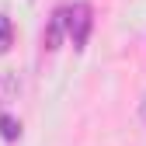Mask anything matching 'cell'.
Returning a JSON list of instances; mask_svg holds the SVG:
<instances>
[{
    "mask_svg": "<svg viewBox=\"0 0 146 146\" xmlns=\"http://www.w3.org/2000/svg\"><path fill=\"white\" fill-rule=\"evenodd\" d=\"M63 21H66V35L70 42L84 49L87 35H90V25H94V17H90V4H73V7H63Z\"/></svg>",
    "mask_w": 146,
    "mask_h": 146,
    "instance_id": "obj_1",
    "label": "cell"
},
{
    "mask_svg": "<svg viewBox=\"0 0 146 146\" xmlns=\"http://www.w3.org/2000/svg\"><path fill=\"white\" fill-rule=\"evenodd\" d=\"M63 31H66V21H63V7L49 17V28H45V49L49 52H56L59 42H63Z\"/></svg>",
    "mask_w": 146,
    "mask_h": 146,
    "instance_id": "obj_2",
    "label": "cell"
},
{
    "mask_svg": "<svg viewBox=\"0 0 146 146\" xmlns=\"http://www.w3.org/2000/svg\"><path fill=\"white\" fill-rule=\"evenodd\" d=\"M11 42H14V25H11L7 14H0V56L11 49Z\"/></svg>",
    "mask_w": 146,
    "mask_h": 146,
    "instance_id": "obj_3",
    "label": "cell"
},
{
    "mask_svg": "<svg viewBox=\"0 0 146 146\" xmlns=\"http://www.w3.org/2000/svg\"><path fill=\"white\" fill-rule=\"evenodd\" d=\"M0 136H4L7 143H14L17 136H21V122L11 118V115H4V118H0Z\"/></svg>",
    "mask_w": 146,
    "mask_h": 146,
    "instance_id": "obj_4",
    "label": "cell"
},
{
    "mask_svg": "<svg viewBox=\"0 0 146 146\" xmlns=\"http://www.w3.org/2000/svg\"><path fill=\"white\" fill-rule=\"evenodd\" d=\"M14 90H17V80H14V77H0V108L11 101Z\"/></svg>",
    "mask_w": 146,
    "mask_h": 146,
    "instance_id": "obj_5",
    "label": "cell"
},
{
    "mask_svg": "<svg viewBox=\"0 0 146 146\" xmlns=\"http://www.w3.org/2000/svg\"><path fill=\"white\" fill-rule=\"evenodd\" d=\"M143 118H146V98H143Z\"/></svg>",
    "mask_w": 146,
    "mask_h": 146,
    "instance_id": "obj_6",
    "label": "cell"
}]
</instances>
